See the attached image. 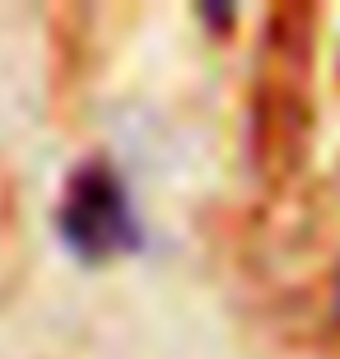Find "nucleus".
<instances>
[{
    "label": "nucleus",
    "instance_id": "obj_2",
    "mask_svg": "<svg viewBox=\"0 0 340 359\" xmlns=\"http://www.w3.org/2000/svg\"><path fill=\"white\" fill-rule=\"evenodd\" d=\"M336 308H340V290H336Z\"/></svg>",
    "mask_w": 340,
    "mask_h": 359
},
{
    "label": "nucleus",
    "instance_id": "obj_1",
    "mask_svg": "<svg viewBox=\"0 0 340 359\" xmlns=\"http://www.w3.org/2000/svg\"><path fill=\"white\" fill-rule=\"evenodd\" d=\"M56 238L79 266H112L144 248L131 191L107 159H84L66 177V191L56 205Z\"/></svg>",
    "mask_w": 340,
    "mask_h": 359
}]
</instances>
